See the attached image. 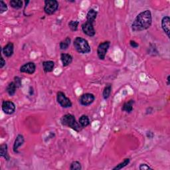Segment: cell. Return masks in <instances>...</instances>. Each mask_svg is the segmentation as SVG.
<instances>
[{
	"label": "cell",
	"mask_w": 170,
	"mask_h": 170,
	"mask_svg": "<svg viewBox=\"0 0 170 170\" xmlns=\"http://www.w3.org/2000/svg\"><path fill=\"white\" fill-rule=\"evenodd\" d=\"M10 4L13 8L18 10L22 7L23 2L21 1V0H11V1L10 2Z\"/></svg>",
	"instance_id": "23"
},
{
	"label": "cell",
	"mask_w": 170,
	"mask_h": 170,
	"mask_svg": "<svg viewBox=\"0 0 170 170\" xmlns=\"http://www.w3.org/2000/svg\"><path fill=\"white\" fill-rule=\"evenodd\" d=\"M111 91H112V85L111 84L107 85V86H106L104 88V91L103 92V96L105 100L108 99L110 97V94H111Z\"/></svg>",
	"instance_id": "22"
},
{
	"label": "cell",
	"mask_w": 170,
	"mask_h": 170,
	"mask_svg": "<svg viewBox=\"0 0 170 170\" xmlns=\"http://www.w3.org/2000/svg\"><path fill=\"white\" fill-rule=\"evenodd\" d=\"M57 103L62 106L63 108H70L73 105L71 100L67 98L65 93L63 92H59L57 94Z\"/></svg>",
	"instance_id": "5"
},
{
	"label": "cell",
	"mask_w": 170,
	"mask_h": 170,
	"mask_svg": "<svg viewBox=\"0 0 170 170\" xmlns=\"http://www.w3.org/2000/svg\"><path fill=\"white\" fill-rule=\"evenodd\" d=\"M79 122L82 127H85L90 124V120H89V118L87 115L81 116V117L79 118Z\"/></svg>",
	"instance_id": "21"
},
{
	"label": "cell",
	"mask_w": 170,
	"mask_h": 170,
	"mask_svg": "<svg viewBox=\"0 0 170 170\" xmlns=\"http://www.w3.org/2000/svg\"><path fill=\"white\" fill-rule=\"evenodd\" d=\"M79 22L78 21H71L69 23V27L71 31H77Z\"/></svg>",
	"instance_id": "25"
},
{
	"label": "cell",
	"mask_w": 170,
	"mask_h": 170,
	"mask_svg": "<svg viewBox=\"0 0 170 170\" xmlns=\"http://www.w3.org/2000/svg\"><path fill=\"white\" fill-rule=\"evenodd\" d=\"M71 38H69V37H67L65 40L62 41L60 44H59V47H60V49L61 50H66L68 48H69V47L71 45Z\"/></svg>",
	"instance_id": "20"
},
{
	"label": "cell",
	"mask_w": 170,
	"mask_h": 170,
	"mask_svg": "<svg viewBox=\"0 0 170 170\" xmlns=\"http://www.w3.org/2000/svg\"><path fill=\"white\" fill-rule=\"evenodd\" d=\"M73 45L76 51L79 53L87 54L91 51V47L88 41L82 37H76L74 40Z\"/></svg>",
	"instance_id": "3"
},
{
	"label": "cell",
	"mask_w": 170,
	"mask_h": 170,
	"mask_svg": "<svg viewBox=\"0 0 170 170\" xmlns=\"http://www.w3.org/2000/svg\"><path fill=\"white\" fill-rule=\"evenodd\" d=\"M98 13L96 11L93 9H91L87 13V21H88V22H91L92 23L94 24L95 21L96 19Z\"/></svg>",
	"instance_id": "17"
},
{
	"label": "cell",
	"mask_w": 170,
	"mask_h": 170,
	"mask_svg": "<svg viewBox=\"0 0 170 170\" xmlns=\"http://www.w3.org/2000/svg\"><path fill=\"white\" fill-rule=\"evenodd\" d=\"M110 41H104L103 42H101L99 47H98L97 55L100 60H104L105 59L106 55L107 53L108 50L110 47Z\"/></svg>",
	"instance_id": "6"
},
{
	"label": "cell",
	"mask_w": 170,
	"mask_h": 170,
	"mask_svg": "<svg viewBox=\"0 0 170 170\" xmlns=\"http://www.w3.org/2000/svg\"><path fill=\"white\" fill-rule=\"evenodd\" d=\"M6 65V61L4 60V59L2 57H1V63H0V68H1V69H2V68L5 66Z\"/></svg>",
	"instance_id": "31"
},
{
	"label": "cell",
	"mask_w": 170,
	"mask_h": 170,
	"mask_svg": "<svg viewBox=\"0 0 170 170\" xmlns=\"http://www.w3.org/2000/svg\"><path fill=\"white\" fill-rule=\"evenodd\" d=\"M70 169L71 170H80L82 169V165L78 161H75L72 162L70 166Z\"/></svg>",
	"instance_id": "26"
},
{
	"label": "cell",
	"mask_w": 170,
	"mask_h": 170,
	"mask_svg": "<svg viewBox=\"0 0 170 170\" xmlns=\"http://www.w3.org/2000/svg\"><path fill=\"white\" fill-rule=\"evenodd\" d=\"M36 66L35 63L32 62H29L24 64L20 68V72L23 73H27L29 75H32L35 72Z\"/></svg>",
	"instance_id": "9"
},
{
	"label": "cell",
	"mask_w": 170,
	"mask_h": 170,
	"mask_svg": "<svg viewBox=\"0 0 170 170\" xmlns=\"http://www.w3.org/2000/svg\"><path fill=\"white\" fill-rule=\"evenodd\" d=\"M0 156L5 158L7 161H9L10 160V156L8 154L7 145L6 144H3L0 146Z\"/></svg>",
	"instance_id": "16"
},
{
	"label": "cell",
	"mask_w": 170,
	"mask_h": 170,
	"mask_svg": "<svg viewBox=\"0 0 170 170\" xmlns=\"http://www.w3.org/2000/svg\"><path fill=\"white\" fill-rule=\"evenodd\" d=\"M24 143V137L21 134H19L18 136L16 137V139L14 142V147H13V149H14V152L16 154H18V148L23 145V144Z\"/></svg>",
	"instance_id": "13"
},
{
	"label": "cell",
	"mask_w": 170,
	"mask_h": 170,
	"mask_svg": "<svg viewBox=\"0 0 170 170\" xmlns=\"http://www.w3.org/2000/svg\"><path fill=\"white\" fill-rule=\"evenodd\" d=\"M95 97L94 95L91 94V93H86L80 96L79 101L81 105L87 106L91 104L95 101Z\"/></svg>",
	"instance_id": "10"
},
{
	"label": "cell",
	"mask_w": 170,
	"mask_h": 170,
	"mask_svg": "<svg viewBox=\"0 0 170 170\" xmlns=\"http://www.w3.org/2000/svg\"><path fill=\"white\" fill-rule=\"evenodd\" d=\"M7 9L8 8H7V6L6 5V3L3 1L0 2V14H2L3 13L7 11Z\"/></svg>",
	"instance_id": "27"
},
{
	"label": "cell",
	"mask_w": 170,
	"mask_h": 170,
	"mask_svg": "<svg viewBox=\"0 0 170 170\" xmlns=\"http://www.w3.org/2000/svg\"><path fill=\"white\" fill-rule=\"evenodd\" d=\"M134 104V100H130L129 101L126 102L122 106V111H124L127 113H130L133 110V106Z\"/></svg>",
	"instance_id": "18"
},
{
	"label": "cell",
	"mask_w": 170,
	"mask_h": 170,
	"mask_svg": "<svg viewBox=\"0 0 170 170\" xmlns=\"http://www.w3.org/2000/svg\"><path fill=\"white\" fill-rule=\"evenodd\" d=\"M152 23V17L151 11L150 10L144 11L140 13L136 18L132 25V29L135 32L146 30L149 27H150Z\"/></svg>",
	"instance_id": "1"
},
{
	"label": "cell",
	"mask_w": 170,
	"mask_h": 170,
	"mask_svg": "<svg viewBox=\"0 0 170 170\" xmlns=\"http://www.w3.org/2000/svg\"><path fill=\"white\" fill-rule=\"evenodd\" d=\"M2 110L6 114H12L15 111V105L11 101H3L2 103Z\"/></svg>",
	"instance_id": "8"
},
{
	"label": "cell",
	"mask_w": 170,
	"mask_h": 170,
	"mask_svg": "<svg viewBox=\"0 0 170 170\" xmlns=\"http://www.w3.org/2000/svg\"><path fill=\"white\" fill-rule=\"evenodd\" d=\"M139 169L140 170H147V169H152V168H150V166L148 164H140V168Z\"/></svg>",
	"instance_id": "29"
},
{
	"label": "cell",
	"mask_w": 170,
	"mask_h": 170,
	"mask_svg": "<svg viewBox=\"0 0 170 170\" xmlns=\"http://www.w3.org/2000/svg\"><path fill=\"white\" fill-rule=\"evenodd\" d=\"M14 82L18 88H20L21 87V80L18 76H15L14 78Z\"/></svg>",
	"instance_id": "28"
},
{
	"label": "cell",
	"mask_w": 170,
	"mask_h": 170,
	"mask_svg": "<svg viewBox=\"0 0 170 170\" xmlns=\"http://www.w3.org/2000/svg\"><path fill=\"white\" fill-rule=\"evenodd\" d=\"M42 67L45 73H51L53 71L55 67V63L53 61H47L42 62Z\"/></svg>",
	"instance_id": "15"
},
{
	"label": "cell",
	"mask_w": 170,
	"mask_h": 170,
	"mask_svg": "<svg viewBox=\"0 0 170 170\" xmlns=\"http://www.w3.org/2000/svg\"><path fill=\"white\" fill-rule=\"evenodd\" d=\"M14 51V46L11 42H9L2 49V52L3 55L7 57H11Z\"/></svg>",
	"instance_id": "12"
},
{
	"label": "cell",
	"mask_w": 170,
	"mask_h": 170,
	"mask_svg": "<svg viewBox=\"0 0 170 170\" xmlns=\"http://www.w3.org/2000/svg\"><path fill=\"white\" fill-rule=\"evenodd\" d=\"M130 160L129 158H126L124 160V161H122V162L120 163L118 165H117L116 167H114L113 168V170H118V169H122V168H125L126 166H127V165L130 164Z\"/></svg>",
	"instance_id": "24"
},
{
	"label": "cell",
	"mask_w": 170,
	"mask_h": 170,
	"mask_svg": "<svg viewBox=\"0 0 170 170\" xmlns=\"http://www.w3.org/2000/svg\"><path fill=\"white\" fill-rule=\"evenodd\" d=\"M130 45L132 48H137V47H138V46H139L138 43H137L136 42L134 41H132V40L130 41Z\"/></svg>",
	"instance_id": "30"
},
{
	"label": "cell",
	"mask_w": 170,
	"mask_h": 170,
	"mask_svg": "<svg viewBox=\"0 0 170 170\" xmlns=\"http://www.w3.org/2000/svg\"><path fill=\"white\" fill-rule=\"evenodd\" d=\"M17 88H18V87H17V85L15 84V82L14 81V82L10 83L9 84L7 85V88H6V91L10 96H14L15 94Z\"/></svg>",
	"instance_id": "19"
},
{
	"label": "cell",
	"mask_w": 170,
	"mask_h": 170,
	"mask_svg": "<svg viewBox=\"0 0 170 170\" xmlns=\"http://www.w3.org/2000/svg\"><path fill=\"white\" fill-rule=\"evenodd\" d=\"M170 76L169 75L168 76V79H167V80H168V83H167V84L168 85H169V83H170Z\"/></svg>",
	"instance_id": "32"
},
{
	"label": "cell",
	"mask_w": 170,
	"mask_h": 170,
	"mask_svg": "<svg viewBox=\"0 0 170 170\" xmlns=\"http://www.w3.org/2000/svg\"><path fill=\"white\" fill-rule=\"evenodd\" d=\"M61 122L63 126L69 127L75 131L77 132L81 131L83 128L82 126L79 124V122H77V121H76L75 116H73V114H67L64 115L61 118Z\"/></svg>",
	"instance_id": "2"
},
{
	"label": "cell",
	"mask_w": 170,
	"mask_h": 170,
	"mask_svg": "<svg viewBox=\"0 0 170 170\" xmlns=\"http://www.w3.org/2000/svg\"><path fill=\"white\" fill-rule=\"evenodd\" d=\"M82 30L84 34H86L89 37L95 36L96 33L95 29L94 28V24L88 22L87 21L82 25Z\"/></svg>",
	"instance_id": "7"
},
{
	"label": "cell",
	"mask_w": 170,
	"mask_h": 170,
	"mask_svg": "<svg viewBox=\"0 0 170 170\" xmlns=\"http://www.w3.org/2000/svg\"><path fill=\"white\" fill-rule=\"evenodd\" d=\"M161 27L164 31L166 33L168 37L169 38L170 35V18L169 16H165L163 18L162 20H161Z\"/></svg>",
	"instance_id": "11"
},
{
	"label": "cell",
	"mask_w": 170,
	"mask_h": 170,
	"mask_svg": "<svg viewBox=\"0 0 170 170\" xmlns=\"http://www.w3.org/2000/svg\"><path fill=\"white\" fill-rule=\"evenodd\" d=\"M59 8V3L56 0H46L45 1L44 11L46 14L53 15Z\"/></svg>",
	"instance_id": "4"
},
{
	"label": "cell",
	"mask_w": 170,
	"mask_h": 170,
	"mask_svg": "<svg viewBox=\"0 0 170 170\" xmlns=\"http://www.w3.org/2000/svg\"><path fill=\"white\" fill-rule=\"evenodd\" d=\"M61 60L63 63V67L69 66L71 63L73 62V57L69 54L61 53Z\"/></svg>",
	"instance_id": "14"
}]
</instances>
